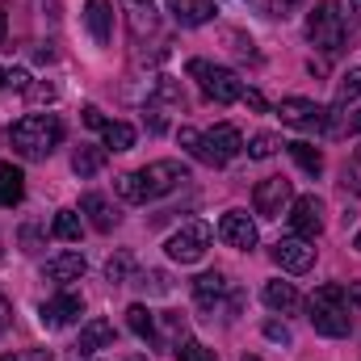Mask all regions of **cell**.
<instances>
[{"instance_id": "5b68a950", "label": "cell", "mask_w": 361, "mask_h": 361, "mask_svg": "<svg viewBox=\"0 0 361 361\" xmlns=\"http://www.w3.org/2000/svg\"><path fill=\"white\" fill-rule=\"evenodd\" d=\"M189 76H193V80H202L206 97H210V101H219V105H235V101L244 97V80H240L231 68H223V63L189 59Z\"/></svg>"}, {"instance_id": "ab89813d", "label": "cell", "mask_w": 361, "mask_h": 361, "mask_svg": "<svg viewBox=\"0 0 361 361\" xmlns=\"http://www.w3.org/2000/svg\"><path fill=\"white\" fill-rule=\"evenodd\" d=\"M240 101H244L248 109H257V114H265V109H269V105H265V97H261L257 89H244V97H240Z\"/></svg>"}, {"instance_id": "ffe728a7", "label": "cell", "mask_w": 361, "mask_h": 361, "mask_svg": "<svg viewBox=\"0 0 361 361\" xmlns=\"http://www.w3.org/2000/svg\"><path fill=\"white\" fill-rule=\"evenodd\" d=\"M126 328H130L139 341H147L152 349H160V336H156V311H152V307L130 302V307H126Z\"/></svg>"}, {"instance_id": "7bdbcfd3", "label": "cell", "mask_w": 361, "mask_h": 361, "mask_svg": "<svg viewBox=\"0 0 361 361\" xmlns=\"http://www.w3.org/2000/svg\"><path fill=\"white\" fill-rule=\"evenodd\" d=\"M345 130H353V135H361V109H353V114L345 118Z\"/></svg>"}, {"instance_id": "4fadbf2b", "label": "cell", "mask_w": 361, "mask_h": 361, "mask_svg": "<svg viewBox=\"0 0 361 361\" xmlns=\"http://www.w3.org/2000/svg\"><path fill=\"white\" fill-rule=\"evenodd\" d=\"M273 261L286 273H307L315 265V240H302V235H286L273 244Z\"/></svg>"}, {"instance_id": "2e32d148", "label": "cell", "mask_w": 361, "mask_h": 361, "mask_svg": "<svg viewBox=\"0 0 361 361\" xmlns=\"http://www.w3.org/2000/svg\"><path fill=\"white\" fill-rule=\"evenodd\" d=\"M164 8H169V17L177 25H185V30L206 25L214 17V0H164Z\"/></svg>"}, {"instance_id": "836d02e7", "label": "cell", "mask_w": 361, "mask_h": 361, "mask_svg": "<svg viewBox=\"0 0 361 361\" xmlns=\"http://www.w3.org/2000/svg\"><path fill=\"white\" fill-rule=\"evenodd\" d=\"M156 101H169V105H185V89H180L177 80L160 76V80H156Z\"/></svg>"}, {"instance_id": "7c38bea8", "label": "cell", "mask_w": 361, "mask_h": 361, "mask_svg": "<svg viewBox=\"0 0 361 361\" xmlns=\"http://www.w3.org/2000/svg\"><path fill=\"white\" fill-rule=\"evenodd\" d=\"M80 315H85V298L72 294V290H63V294H55V298H47V302L38 307V319H42V328H51V332L72 328Z\"/></svg>"}, {"instance_id": "5bb4252c", "label": "cell", "mask_w": 361, "mask_h": 361, "mask_svg": "<svg viewBox=\"0 0 361 361\" xmlns=\"http://www.w3.org/2000/svg\"><path fill=\"white\" fill-rule=\"evenodd\" d=\"M219 240L227 248H240V252H252L257 248V223L244 214V210H227L219 219Z\"/></svg>"}, {"instance_id": "ac0fdd59", "label": "cell", "mask_w": 361, "mask_h": 361, "mask_svg": "<svg viewBox=\"0 0 361 361\" xmlns=\"http://www.w3.org/2000/svg\"><path fill=\"white\" fill-rule=\"evenodd\" d=\"M105 345H114V324L109 319H89L85 328H80V341H76V357H92L97 349H105Z\"/></svg>"}, {"instance_id": "7dc6e473", "label": "cell", "mask_w": 361, "mask_h": 361, "mask_svg": "<svg viewBox=\"0 0 361 361\" xmlns=\"http://www.w3.org/2000/svg\"><path fill=\"white\" fill-rule=\"evenodd\" d=\"M277 4H281V8H290V4H298V0H277Z\"/></svg>"}, {"instance_id": "8d00e7d4", "label": "cell", "mask_w": 361, "mask_h": 361, "mask_svg": "<svg viewBox=\"0 0 361 361\" xmlns=\"http://www.w3.org/2000/svg\"><path fill=\"white\" fill-rule=\"evenodd\" d=\"M0 361H55L51 349H25V353H4Z\"/></svg>"}, {"instance_id": "83f0119b", "label": "cell", "mask_w": 361, "mask_h": 361, "mask_svg": "<svg viewBox=\"0 0 361 361\" xmlns=\"http://www.w3.org/2000/svg\"><path fill=\"white\" fill-rule=\"evenodd\" d=\"M51 235L63 240V244H76V240H80V214H76V210H59L55 223H51Z\"/></svg>"}, {"instance_id": "9c48e42d", "label": "cell", "mask_w": 361, "mask_h": 361, "mask_svg": "<svg viewBox=\"0 0 361 361\" xmlns=\"http://www.w3.org/2000/svg\"><path fill=\"white\" fill-rule=\"evenodd\" d=\"M210 223H202V219H189V223H180L177 231L169 235V244H164V252H169V261H177V265H197L202 257H206V248H210Z\"/></svg>"}, {"instance_id": "d590c367", "label": "cell", "mask_w": 361, "mask_h": 361, "mask_svg": "<svg viewBox=\"0 0 361 361\" xmlns=\"http://www.w3.org/2000/svg\"><path fill=\"white\" fill-rule=\"evenodd\" d=\"M143 122H147V130H152V135H160V130L169 126V122H164V109H160L156 101H147V109H143Z\"/></svg>"}, {"instance_id": "b9f144b4", "label": "cell", "mask_w": 361, "mask_h": 361, "mask_svg": "<svg viewBox=\"0 0 361 361\" xmlns=\"http://www.w3.org/2000/svg\"><path fill=\"white\" fill-rule=\"evenodd\" d=\"M8 328H13V302L0 294V332H8Z\"/></svg>"}, {"instance_id": "d6a6232c", "label": "cell", "mask_w": 361, "mask_h": 361, "mask_svg": "<svg viewBox=\"0 0 361 361\" xmlns=\"http://www.w3.org/2000/svg\"><path fill=\"white\" fill-rule=\"evenodd\" d=\"M177 357L180 361H219L214 357V349H206V345H197V341H189V336L177 345Z\"/></svg>"}, {"instance_id": "8fae6325", "label": "cell", "mask_w": 361, "mask_h": 361, "mask_svg": "<svg viewBox=\"0 0 361 361\" xmlns=\"http://www.w3.org/2000/svg\"><path fill=\"white\" fill-rule=\"evenodd\" d=\"M286 219H290V231L302 235V240H319V235H324V202H319L315 193L294 197Z\"/></svg>"}, {"instance_id": "30bf717a", "label": "cell", "mask_w": 361, "mask_h": 361, "mask_svg": "<svg viewBox=\"0 0 361 361\" xmlns=\"http://www.w3.org/2000/svg\"><path fill=\"white\" fill-rule=\"evenodd\" d=\"M290 202H294V185L286 177H265L252 189V210L261 219H281L290 210Z\"/></svg>"}, {"instance_id": "ba28073f", "label": "cell", "mask_w": 361, "mask_h": 361, "mask_svg": "<svg viewBox=\"0 0 361 361\" xmlns=\"http://www.w3.org/2000/svg\"><path fill=\"white\" fill-rule=\"evenodd\" d=\"M189 180V169L180 160H156V164H143L135 173V185H139V202H152V197H164Z\"/></svg>"}, {"instance_id": "f546056e", "label": "cell", "mask_w": 361, "mask_h": 361, "mask_svg": "<svg viewBox=\"0 0 361 361\" xmlns=\"http://www.w3.org/2000/svg\"><path fill=\"white\" fill-rule=\"evenodd\" d=\"M277 147H286L277 135H269V130H261V135H252L248 139V156L252 160H269V156H277Z\"/></svg>"}, {"instance_id": "c3c4849f", "label": "cell", "mask_w": 361, "mask_h": 361, "mask_svg": "<svg viewBox=\"0 0 361 361\" xmlns=\"http://www.w3.org/2000/svg\"><path fill=\"white\" fill-rule=\"evenodd\" d=\"M353 248H357V252H361V231H357V240H353Z\"/></svg>"}, {"instance_id": "603a6c76", "label": "cell", "mask_w": 361, "mask_h": 361, "mask_svg": "<svg viewBox=\"0 0 361 361\" xmlns=\"http://www.w3.org/2000/svg\"><path fill=\"white\" fill-rule=\"evenodd\" d=\"M122 8H126V21H130V34H135V38H143V34L156 30V8H152V0H122Z\"/></svg>"}, {"instance_id": "f5cc1de1", "label": "cell", "mask_w": 361, "mask_h": 361, "mask_svg": "<svg viewBox=\"0 0 361 361\" xmlns=\"http://www.w3.org/2000/svg\"><path fill=\"white\" fill-rule=\"evenodd\" d=\"M76 361H89V357H76Z\"/></svg>"}, {"instance_id": "3957f363", "label": "cell", "mask_w": 361, "mask_h": 361, "mask_svg": "<svg viewBox=\"0 0 361 361\" xmlns=\"http://www.w3.org/2000/svg\"><path fill=\"white\" fill-rule=\"evenodd\" d=\"M8 143L25 160H47L63 143V122L55 114H25L21 122L8 126Z\"/></svg>"}, {"instance_id": "277c9868", "label": "cell", "mask_w": 361, "mask_h": 361, "mask_svg": "<svg viewBox=\"0 0 361 361\" xmlns=\"http://www.w3.org/2000/svg\"><path fill=\"white\" fill-rule=\"evenodd\" d=\"M307 38L324 55H341L345 51V13H341V0H319L315 4V13L307 17Z\"/></svg>"}, {"instance_id": "9a60e30c", "label": "cell", "mask_w": 361, "mask_h": 361, "mask_svg": "<svg viewBox=\"0 0 361 361\" xmlns=\"http://www.w3.org/2000/svg\"><path fill=\"white\" fill-rule=\"evenodd\" d=\"M89 269V261L80 252H59L42 265V281H55V286H68V281H80Z\"/></svg>"}, {"instance_id": "816d5d0a", "label": "cell", "mask_w": 361, "mask_h": 361, "mask_svg": "<svg viewBox=\"0 0 361 361\" xmlns=\"http://www.w3.org/2000/svg\"><path fill=\"white\" fill-rule=\"evenodd\" d=\"M0 252H4V240H0Z\"/></svg>"}, {"instance_id": "4dcf8cb0", "label": "cell", "mask_w": 361, "mask_h": 361, "mask_svg": "<svg viewBox=\"0 0 361 361\" xmlns=\"http://www.w3.org/2000/svg\"><path fill=\"white\" fill-rule=\"evenodd\" d=\"M135 286H139V290H147V294H169V290H173V286H169V273H160V269L139 273V277H135Z\"/></svg>"}, {"instance_id": "ee69618b", "label": "cell", "mask_w": 361, "mask_h": 361, "mask_svg": "<svg viewBox=\"0 0 361 361\" xmlns=\"http://www.w3.org/2000/svg\"><path fill=\"white\" fill-rule=\"evenodd\" d=\"M349 302L361 307V281H349Z\"/></svg>"}, {"instance_id": "d6986e66", "label": "cell", "mask_w": 361, "mask_h": 361, "mask_svg": "<svg viewBox=\"0 0 361 361\" xmlns=\"http://www.w3.org/2000/svg\"><path fill=\"white\" fill-rule=\"evenodd\" d=\"M80 210L89 214V223L97 227V231H114V227H118V219H122L105 193H85V197H80Z\"/></svg>"}, {"instance_id": "f6af8a7d", "label": "cell", "mask_w": 361, "mask_h": 361, "mask_svg": "<svg viewBox=\"0 0 361 361\" xmlns=\"http://www.w3.org/2000/svg\"><path fill=\"white\" fill-rule=\"evenodd\" d=\"M4 34H8V17H4V4H0V42H4Z\"/></svg>"}, {"instance_id": "f907efd6", "label": "cell", "mask_w": 361, "mask_h": 361, "mask_svg": "<svg viewBox=\"0 0 361 361\" xmlns=\"http://www.w3.org/2000/svg\"><path fill=\"white\" fill-rule=\"evenodd\" d=\"M244 361H261V357H244Z\"/></svg>"}, {"instance_id": "f1b7e54d", "label": "cell", "mask_w": 361, "mask_h": 361, "mask_svg": "<svg viewBox=\"0 0 361 361\" xmlns=\"http://www.w3.org/2000/svg\"><path fill=\"white\" fill-rule=\"evenodd\" d=\"M357 97H361V68H353V72L341 76V85H336V101H332V105L345 109V105H353Z\"/></svg>"}, {"instance_id": "484cf974", "label": "cell", "mask_w": 361, "mask_h": 361, "mask_svg": "<svg viewBox=\"0 0 361 361\" xmlns=\"http://www.w3.org/2000/svg\"><path fill=\"white\" fill-rule=\"evenodd\" d=\"M101 139H105V152H130L135 147V126L130 122H101Z\"/></svg>"}, {"instance_id": "4316f807", "label": "cell", "mask_w": 361, "mask_h": 361, "mask_svg": "<svg viewBox=\"0 0 361 361\" xmlns=\"http://www.w3.org/2000/svg\"><path fill=\"white\" fill-rule=\"evenodd\" d=\"M286 152L294 156V164H298L307 177H319V173H324V152H319V147H311V143L298 139V143H286Z\"/></svg>"}, {"instance_id": "7402d4cb", "label": "cell", "mask_w": 361, "mask_h": 361, "mask_svg": "<svg viewBox=\"0 0 361 361\" xmlns=\"http://www.w3.org/2000/svg\"><path fill=\"white\" fill-rule=\"evenodd\" d=\"M21 197H25V173L13 164H0V210L17 206Z\"/></svg>"}, {"instance_id": "f35d334b", "label": "cell", "mask_w": 361, "mask_h": 361, "mask_svg": "<svg viewBox=\"0 0 361 361\" xmlns=\"http://www.w3.org/2000/svg\"><path fill=\"white\" fill-rule=\"evenodd\" d=\"M30 101H55V97H59V89H55V85H30Z\"/></svg>"}, {"instance_id": "6da1fadb", "label": "cell", "mask_w": 361, "mask_h": 361, "mask_svg": "<svg viewBox=\"0 0 361 361\" xmlns=\"http://www.w3.org/2000/svg\"><path fill=\"white\" fill-rule=\"evenodd\" d=\"M307 311H311L307 319H311V328H315L319 336L345 341V336L353 332V302H349V286H341V281H324V286L311 294Z\"/></svg>"}, {"instance_id": "7a4b0ae2", "label": "cell", "mask_w": 361, "mask_h": 361, "mask_svg": "<svg viewBox=\"0 0 361 361\" xmlns=\"http://www.w3.org/2000/svg\"><path fill=\"white\" fill-rule=\"evenodd\" d=\"M177 143L193 156V160H202V164H210V169H223V164H231V160L244 152V139H240V130H235L231 122H219V126L206 130V135H197L193 126H180Z\"/></svg>"}, {"instance_id": "d4e9b609", "label": "cell", "mask_w": 361, "mask_h": 361, "mask_svg": "<svg viewBox=\"0 0 361 361\" xmlns=\"http://www.w3.org/2000/svg\"><path fill=\"white\" fill-rule=\"evenodd\" d=\"M101 164H105V147H92V143H80L76 152H72V173L85 180V177H97L101 173Z\"/></svg>"}, {"instance_id": "e0dca14e", "label": "cell", "mask_w": 361, "mask_h": 361, "mask_svg": "<svg viewBox=\"0 0 361 361\" xmlns=\"http://www.w3.org/2000/svg\"><path fill=\"white\" fill-rule=\"evenodd\" d=\"M85 25H89L97 47H109V38H114V4L109 0H89L85 4Z\"/></svg>"}, {"instance_id": "74e56055", "label": "cell", "mask_w": 361, "mask_h": 361, "mask_svg": "<svg viewBox=\"0 0 361 361\" xmlns=\"http://www.w3.org/2000/svg\"><path fill=\"white\" fill-rule=\"evenodd\" d=\"M265 336H269V341H277V345H290V341H294V336H290V328H286V324H277V319H269V324H265Z\"/></svg>"}, {"instance_id": "60d3db41", "label": "cell", "mask_w": 361, "mask_h": 361, "mask_svg": "<svg viewBox=\"0 0 361 361\" xmlns=\"http://www.w3.org/2000/svg\"><path fill=\"white\" fill-rule=\"evenodd\" d=\"M80 118H85V126H92V130H101V122H105V114H101L97 105H85V109H80Z\"/></svg>"}, {"instance_id": "44dd1931", "label": "cell", "mask_w": 361, "mask_h": 361, "mask_svg": "<svg viewBox=\"0 0 361 361\" xmlns=\"http://www.w3.org/2000/svg\"><path fill=\"white\" fill-rule=\"evenodd\" d=\"M156 336H160V349H177L185 341V315L180 311H156Z\"/></svg>"}, {"instance_id": "e575fe53", "label": "cell", "mask_w": 361, "mask_h": 361, "mask_svg": "<svg viewBox=\"0 0 361 361\" xmlns=\"http://www.w3.org/2000/svg\"><path fill=\"white\" fill-rule=\"evenodd\" d=\"M345 185H349V189L361 197V147L349 156V164H345Z\"/></svg>"}, {"instance_id": "52a82bcc", "label": "cell", "mask_w": 361, "mask_h": 361, "mask_svg": "<svg viewBox=\"0 0 361 361\" xmlns=\"http://www.w3.org/2000/svg\"><path fill=\"white\" fill-rule=\"evenodd\" d=\"M277 118L294 130H315V135H332V105H319V101H307V97H286L277 105Z\"/></svg>"}, {"instance_id": "cb8c5ba5", "label": "cell", "mask_w": 361, "mask_h": 361, "mask_svg": "<svg viewBox=\"0 0 361 361\" xmlns=\"http://www.w3.org/2000/svg\"><path fill=\"white\" fill-rule=\"evenodd\" d=\"M298 290H294V281H269L265 286V307L269 311H281V315H290V311H298Z\"/></svg>"}, {"instance_id": "1f68e13d", "label": "cell", "mask_w": 361, "mask_h": 361, "mask_svg": "<svg viewBox=\"0 0 361 361\" xmlns=\"http://www.w3.org/2000/svg\"><path fill=\"white\" fill-rule=\"evenodd\" d=\"M135 269V261H130V252H118V257H109V265H105V277L114 281V286H122L126 277Z\"/></svg>"}, {"instance_id": "681fc988", "label": "cell", "mask_w": 361, "mask_h": 361, "mask_svg": "<svg viewBox=\"0 0 361 361\" xmlns=\"http://www.w3.org/2000/svg\"><path fill=\"white\" fill-rule=\"evenodd\" d=\"M126 361H147V357H126Z\"/></svg>"}, {"instance_id": "8992f818", "label": "cell", "mask_w": 361, "mask_h": 361, "mask_svg": "<svg viewBox=\"0 0 361 361\" xmlns=\"http://www.w3.org/2000/svg\"><path fill=\"white\" fill-rule=\"evenodd\" d=\"M193 302H197V311H210V315H219V311H227V315H235L240 311V302H244V294L227 281V273H202L197 281H193Z\"/></svg>"}, {"instance_id": "bcb514c9", "label": "cell", "mask_w": 361, "mask_h": 361, "mask_svg": "<svg viewBox=\"0 0 361 361\" xmlns=\"http://www.w3.org/2000/svg\"><path fill=\"white\" fill-rule=\"evenodd\" d=\"M4 85H8V68H0V89H4Z\"/></svg>"}]
</instances>
